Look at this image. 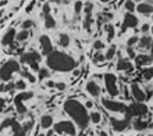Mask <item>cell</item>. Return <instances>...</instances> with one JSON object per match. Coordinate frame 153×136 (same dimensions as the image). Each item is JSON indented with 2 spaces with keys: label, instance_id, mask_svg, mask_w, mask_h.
<instances>
[{
  "label": "cell",
  "instance_id": "15",
  "mask_svg": "<svg viewBox=\"0 0 153 136\" xmlns=\"http://www.w3.org/2000/svg\"><path fill=\"white\" fill-rule=\"evenodd\" d=\"M86 90H88V93L91 95V96L97 97L99 95H100V88H99L96 82H93V81H91V82L86 84Z\"/></svg>",
  "mask_w": 153,
  "mask_h": 136
},
{
  "label": "cell",
  "instance_id": "26",
  "mask_svg": "<svg viewBox=\"0 0 153 136\" xmlns=\"http://www.w3.org/2000/svg\"><path fill=\"white\" fill-rule=\"evenodd\" d=\"M106 31H107V39L111 40L114 38V27L111 24H107L106 25Z\"/></svg>",
  "mask_w": 153,
  "mask_h": 136
},
{
  "label": "cell",
  "instance_id": "47",
  "mask_svg": "<svg viewBox=\"0 0 153 136\" xmlns=\"http://www.w3.org/2000/svg\"><path fill=\"white\" fill-rule=\"evenodd\" d=\"M1 16H3V11H1V10H0V17H1Z\"/></svg>",
  "mask_w": 153,
  "mask_h": 136
},
{
  "label": "cell",
  "instance_id": "33",
  "mask_svg": "<svg viewBox=\"0 0 153 136\" xmlns=\"http://www.w3.org/2000/svg\"><path fill=\"white\" fill-rule=\"evenodd\" d=\"M138 42H139V39H138V36H132V38H129L128 39V46H134V44H137Z\"/></svg>",
  "mask_w": 153,
  "mask_h": 136
},
{
  "label": "cell",
  "instance_id": "3",
  "mask_svg": "<svg viewBox=\"0 0 153 136\" xmlns=\"http://www.w3.org/2000/svg\"><path fill=\"white\" fill-rule=\"evenodd\" d=\"M18 71H20V64H18L16 60L7 61L3 67L0 68V79H3V81L11 79L13 74H14V72H18Z\"/></svg>",
  "mask_w": 153,
  "mask_h": 136
},
{
  "label": "cell",
  "instance_id": "13",
  "mask_svg": "<svg viewBox=\"0 0 153 136\" xmlns=\"http://www.w3.org/2000/svg\"><path fill=\"white\" fill-rule=\"evenodd\" d=\"M131 92H132L134 99H135L137 101H139V103H143V101L146 100L145 93H143V90L138 86V84H132V85H131Z\"/></svg>",
  "mask_w": 153,
  "mask_h": 136
},
{
  "label": "cell",
  "instance_id": "32",
  "mask_svg": "<svg viewBox=\"0 0 153 136\" xmlns=\"http://www.w3.org/2000/svg\"><path fill=\"white\" fill-rule=\"evenodd\" d=\"M74 10H75L76 14H79L81 10H82V1L81 0H78V1H75V6H74Z\"/></svg>",
  "mask_w": 153,
  "mask_h": 136
},
{
  "label": "cell",
  "instance_id": "25",
  "mask_svg": "<svg viewBox=\"0 0 153 136\" xmlns=\"http://www.w3.org/2000/svg\"><path fill=\"white\" fill-rule=\"evenodd\" d=\"M116 52H117V47H116V46H110V49L107 50V53H106L105 57L107 58V60H111V58L116 56Z\"/></svg>",
  "mask_w": 153,
  "mask_h": 136
},
{
  "label": "cell",
  "instance_id": "50",
  "mask_svg": "<svg viewBox=\"0 0 153 136\" xmlns=\"http://www.w3.org/2000/svg\"><path fill=\"white\" fill-rule=\"evenodd\" d=\"M148 136H153V135H148Z\"/></svg>",
  "mask_w": 153,
  "mask_h": 136
},
{
  "label": "cell",
  "instance_id": "38",
  "mask_svg": "<svg viewBox=\"0 0 153 136\" xmlns=\"http://www.w3.org/2000/svg\"><path fill=\"white\" fill-rule=\"evenodd\" d=\"M93 47L96 49H103V42H100V40H96V42H95V43H93Z\"/></svg>",
  "mask_w": 153,
  "mask_h": 136
},
{
  "label": "cell",
  "instance_id": "8",
  "mask_svg": "<svg viewBox=\"0 0 153 136\" xmlns=\"http://www.w3.org/2000/svg\"><path fill=\"white\" fill-rule=\"evenodd\" d=\"M103 106H105L107 110L110 111H114V112H125L127 111V107H125L123 103L120 101H114V100H107V99H103L102 100Z\"/></svg>",
  "mask_w": 153,
  "mask_h": 136
},
{
  "label": "cell",
  "instance_id": "23",
  "mask_svg": "<svg viewBox=\"0 0 153 136\" xmlns=\"http://www.w3.org/2000/svg\"><path fill=\"white\" fill-rule=\"evenodd\" d=\"M45 25H46V28L48 29H52V28L56 27V21H54V18H53L50 14L45 16Z\"/></svg>",
  "mask_w": 153,
  "mask_h": 136
},
{
  "label": "cell",
  "instance_id": "14",
  "mask_svg": "<svg viewBox=\"0 0 153 136\" xmlns=\"http://www.w3.org/2000/svg\"><path fill=\"white\" fill-rule=\"evenodd\" d=\"M111 125H113V128L116 129L117 132H121V131H124V129L128 128V122L129 120H116V118H111Z\"/></svg>",
  "mask_w": 153,
  "mask_h": 136
},
{
  "label": "cell",
  "instance_id": "2",
  "mask_svg": "<svg viewBox=\"0 0 153 136\" xmlns=\"http://www.w3.org/2000/svg\"><path fill=\"white\" fill-rule=\"evenodd\" d=\"M64 111L71 117V120L81 129L88 128L91 118H89V114L84 104H81L79 101H76V100H68V101H65V104H64Z\"/></svg>",
  "mask_w": 153,
  "mask_h": 136
},
{
  "label": "cell",
  "instance_id": "48",
  "mask_svg": "<svg viewBox=\"0 0 153 136\" xmlns=\"http://www.w3.org/2000/svg\"><path fill=\"white\" fill-rule=\"evenodd\" d=\"M134 1H141V0H134Z\"/></svg>",
  "mask_w": 153,
  "mask_h": 136
},
{
  "label": "cell",
  "instance_id": "31",
  "mask_svg": "<svg viewBox=\"0 0 153 136\" xmlns=\"http://www.w3.org/2000/svg\"><path fill=\"white\" fill-rule=\"evenodd\" d=\"M143 76H145V79H152L153 78V68L146 69V71L143 72Z\"/></svg>",
  "mask_w": 153,
  "mask_h": 136
},
{
  "label": "cell",
  "instance_id": "17",
  "mask_svg": "<svg viewBox=\"0 0 153 136\" xmlns=\"http://www.w3.org/2000/svg\"><path fill=\"white\" fill-rule=\"evenodd\" d=\"M153 60L152 56H146V54H138L137 57H135V61H137V65H148L150 64Z\"/></svg>",
  "mask_w": 153,
  "mask_h": 136
},
{
  "label": "cell",
  "instance_id": "21",
  "mask_svg": "<svg viewBox=\"0 0 153 136\" xmlns=\"http://www.w3.org/2000/svg\"><path fill=\"white\" fill-rule=\"evenodd\" d=\"M132 126L137 129V131H142V129H146L149 125H148V122H146V121H142V118H137V120L134 121Z\"/></svg>",
  "mask_w": 153,
  "mask_h": 136
},
{
  "label": "cell",
  "instance_id": "30",
  "mask_svg": "<svg viewBox=\"0 0 153 136\" xmlns=\"http://www.w3.org/2000/svg\"><path fill=\"white\" fill-rule=\"evenodd\" d=\"M106 57L103 56V54H99V53H97V54H95V56H93V63H102V61L105 60Z\"/></svg>",
  "mask_w": 153,
  "mask_h": 136
},
{
  "label": "cell",
  "instance_id": "9",
  "mask_svg": "<svg viewBox=\"0 0 153 136\" xmlns=\"http://www.w3.org/2000/svg\"><path fill=\"white\" fill-rule=\"evenodd\" d=\"M6 126H11L13 131H14V136H27L25 135V131L22 126H20V124L18 122H16L14 120H6L3 122V125H1V128H6Z\"/></svg>",
  "mask_w": 153,
  "mask_h": 136
},
{
  "label": "cell",
  "instance_id": "41",
  "mask_svg": "<svg viewBox=\"0 0 153 136\" xmlns=\"http://www.w3.org/2000/svg\"><path fill=\"white\" fill-rule=\"evenodd\" d=\"M149 29H150L149 25H148V24H143V25H142V29H141V31H142L143 33H146L148 31H149Z\"/></svg>",
  "mask_w": 153,
  "mask_h": 136
},
{
  "label": "cell",
  "instance_id": "10",
  "mask_svg": "<svg viewBox=\"0 0 153 136\" xmlns=\"http://www.w3.org/2000/svg\"><path fill=\"white\" fill-rule=\"evenodd\" d=\"M138 25V18L134 14H131V13H125L124 16V21H123V28H121V31L124 32L125 29L128 28H135Z\"/></svg>",
  "mask_w": 153,
  "mask_h": 136
},
{
  "label": "cell",
  "instance_id": "34",
  "mask_svg": "<svg viewBox=\"0 0 153 136\" xmlns=\"http://www.w3.org/2000/svg\"><path fill=\"white\" fill-rule=\"evenodd\" d=\"M32 25H33V21H32V20H27V21H24V24H22V28L28 31V28H31Z\"/></svg>",
  "mask_w": 153,
  "mask_h": 136
},
{
  "label": "cell",
  "instance_id": "7",
  "mask_svg": "<svg viewBox=\"0 0 153 136\" xmlns=\"http://www.w3.org/2000/svg\"><path fill=\"white\" fill-rule=\"evenodd\" d=\"M117 78L113 74H105V84H106V89L109 92L110 96H117L118 95V89H117Z\"/></svg>",
  "mask_w": 153,
  "mask_h": 136
},
{
  "label": "cell",
  "instance_id": "37",
  "mask_svg": "<svg viewBox=\"0 0 153 136\" xmlns=\"http://www.w3.org/2000/svg\"><path fill=\"white\" fill-rule=\"evenodd\" d=\"M16 88H17V89H21V90H24V89H25V82H24L22 79H20V81H18V82L16 84Z\"/></svg>",
  "mask_w": 153,
  "mask_h": 136
},
{
  "label": "cell",
  "instance_id": "4",
  "mask_svg": "<svg viewBox=\"0 0 153 136\" xmlns=\"http://www.w3.org/2000/svg\"><path fill=\"white\" fill-rule=\"evenodd\" d=\"M125 114H127V120H129L131 117H143L148 114V107H146L143 103H134L131 104L129 107H127V111H125Z\"/></svg>",
  "mask_w": 153,
  "mask_h": 136
},
{
  "label": "cell",
  "instance_id": "43",
  "mask_svg": "<svg viewBox=\"0 0 153 136\" xmlns=\"http://www.w3.org/2000/svg\"><path fill=\"white\" fill-rule=\"evenodd\" d=\"M49 86V88H53V86H56V85H54V82H53V81H48V84H46Z\"/></svg>",
  "mask_w": 153,
  "mask_h": 136
},
{
  "label": "cell",
  "instance_id": "24",
  "mask_svg": "<svg viewBox=\"0 0 153 136\" xmlns=\"http://www.w3.org/2000/svg\"><path fill=\"white\" fill-rule=\"evenodd\" d=\"M59 44L63 46V47H67L70 44V36L65 35V33H61L60 38H59Z\"/></svg>",
  "mask_w": 153,
  "mask_h": 136
},
{
  "label": "cell",
  "instance_id": "20",
  "mask_svg": "<svg viewBox=\"0 0 153 136\" xmlns=\"http://www.w3.org/2000/svg\"><path fill=\"white\" fill-rule=\"evenodd\" d=\"M53 125V117L52 115H43L40 118V126L45 129H49Z\"/></svg>",
  "mask_w": 153,
  "mask_h": 136
},
{
  "label": "cell",
  "instance_id": "22",
  "mask_svg": "<svg viewBox=\"0 0 153 136\" xmlns=\"http://www.w3.org/2000/svg\"><path fill=\"white\" fill-rule=\"evenodd\" d=\"M138 44H139V47H141V49L150 47V44H152V38H150V36H143V38H141V39H139Z\"/></svg>",
  "mask_w": 153,
  "mask_h": 136
},
{
  "label": "cell",
  "instance_id": "16",
  "mask_svg": "<svg viewBox=\"0 0 153 136\" xmlns=\"http://www.w3.org/2000/svg\"><path fill=\"white\" fill-rule=\"evenodd\" d=\"M17 36V32H16V29L11 28V29H8L7 32H6V35L3 36V39H1V43L4 44V46H7V44H11L13 43V40H14V38Z\"/></svg>",
  "mask_w": 153,
  "mask_h": 136
},
{
  "label": "cell",
  "instance_id": "12",
  "mask_svg": "<svg viewBox=\"0 0 153 136\" xmlns=\"http://www.w3.org/2000/svg\"><path fill=\"white\" fill-rule=\"evenodd\" d=\"M33 95L32 93H21V95H18V96L16 97V106H17V110L21 112V114H24L25 112V107H24V104H22V101L24 100H27V99H31Z\"/></svg>",
  "mask_w": 153,
  "mask_h": 136
},
{
  "label": "cell",
  "instance_id": "29",
  "mask_svg": "<svg viewBox=\"0 0 153 136\" xmlns=\"http://www.w3.org/2000/svg\"><path fill=\"white\" fill-rule=\"evenodd\" d=\"M125 8H127V11L128 13H132L137 7H135V3H134V1H131V0H125Z\"/></svg>",
  "mask_w": 153,
  "mask_h": 136
},
{
  "label": "cell",
  "instance_id": "11",
  "mask_svg": "<svg viewBox=\"0 0 153 136\" xmlns=\"http://www.w3.org/2000/svg\"><path fill=\"white\" fill-rule=\"evenodd\" d=\"M39 42H40V47H42V53L43 54H50L53 52V44H52V40L49 38L48 35H42L39 38Z\"/></svg>",
  "mask_w": 153,
  "mask_h": 136
},
{
  "label": "cell",
  "instance_id": "27",
  "mask_svg": "<svg viewBox=\"0 0 153 136\" xmlns=\"http://www.w3.org/2000/svg\"><path fill=\"white\" fill-rule=\"evenodd\" d=\"M28 36H29V32L27 31V29H24V31H21L20 33H17V39L20 40V42H22V40H27L28 39Z\"/></svg>",
  "mask_w": 153,
  "mask_h": 136
},
{
  "label": "cell",
  "instance_id": "28",
  "mask_svg": "<svg viewBox=\"0 0 153 136\" xmlns=\"http://www.w3.org/2000/svg\"><path fill=\"white\" fill-rule=\"evenodd\" d=\"M89 118H91V121H92L93 124H97V122H100V112H91V115H89Z\"/></svg>",
  "mask_w": 153,
  "mask_h": 136
},
{
  "label": "cell",
  "instance_id": "51",
  "mask_svg": "<svg viewBox=\"0 0 153 136\" xmlns=\"http://www.w3.org/2000/svg\"><path fill=\"white\" fill-rule=\"evenodd\" d=\"M40 1H45V0H40Z\"/></svg>",
  "mask_w": 153,
  "mask_h": 136
},
{
  "label": "cell",
  "instance_id": "19",
  "mask_svg": "<svg viewBox=\"0 0 153 136\" xmlns=\"http://www.w3.org/2000/svg\"><path fill=\"white\" fill-rule=\"evenodd\" d=\"M137 10L138 13H141L143 16H149L150 13H153V7L148 3H141L139 6H137Z\"/></svg>",
  "mask_w": 153,
  "mask_h": 136
},
{
  "label": "cell",
  "instance_id": "42",
  "mask_svg": "<svg viewBox=\"0 0 153 136\" xmlns=\"http://www.w3.org/2000/svg\"><path fill=\"white\" fill-rule=\"evenodd\" d=\"M85 107H86V108H92V107H93V103H92V101H86Z\"/></svg>",
  "mask_w": 153,
  "mask_h": 136
},
{
  "label": "cell",
  "instance_id": "6",
  "mask_svg": "<svg viewBox=\"0 0 153 136\" xmlns=\"http://www.w3.org/2000/svg\"><path fill=\"white\" fill-rule=\"evenodd\" d=\"M54 131L57 133H67V135H75V126L71 121H61L54 125Z\"/></svg>",
  "mask_w": 153,
  "mask_h": 136
},
{
  "label": "cell",
  "instance_id": "1",
  "mask_svg": "<svg viewBox=\"0 0 153 136\" xmlns=\"http://www.w3.org/2000/svg\"><path fill=\"white\" fill-rule=\"evenodd\" d=\"M46 64L49 68H52L53 71H60V72H70L75 68V60L71 56L65 54L63 52H57L53 50L50 54H48L46 58Z\"/></svg>",
  "mask_w": 153,
  "mask_h": 136
},
{
  "label": "cell",
  "instance_id": "44",
  "mask_svg": "<svg viewBox=\"0 0 153 136\" xmlns=\"http://www.w3.org/2000/svg\"><path fill=\"white\" fill-rule=\"evenodd\" d=\"M56 86H57L59 89H64V88H65V85H64V84H57Z\"/></svg>",
  "mask_w": 153,
  "mask_h": 136
},
{
  "label": "cell",
  "instance_id": "5",
  "mask_svg": "<svg viewBox=\"0 0 153 136\" xmlns=\"http://www.w3.org/2000/svg\"><path fill=\"white\" fill-rule=\"evenodd\" d=\"M21 61H22V63H27L28 65H31V68H32V69L38 71V69H39V65H38V63L40 61V56L36 52L25 53L24 56L21 57Z\"/></svg>",
  "mask_w": 153,
  "mask_h": 136
},
{
  "label": "cell",
  "instance_id": "45",
  "mask_svg": "<svg viewBox=\"0 0 153 136\" xmlns=\"http://www.w3.org/2000/svg\"><path fill=\"white\" fill-rule=\"evenodd\" d=\"M150 52H152V57H153V40H152V44H150Z\"/></svg>",
  "mask_w": 153,
  "mask_h": 136
},
{
  "label": "cell",
  "instance_id": "40",
  "mask_svg": "<svg viewBox=\"0 0 153 136\" xmlns=\"http://www.w3.org/2000/svg\"><path fill=\"white\" fill-rule=\"evenodd\" d=\"M22 128H24L25 132H27V131H29V129L32 128V121H29V122H27V124H25L24 126H22Z\"/></svg>",
  "mask_w": 153,
  "mask_h": 136
},
{
  "label": "cell",
  "instance_id": "49",
  "mask_svg": "<svg viewBox=\"0 0 153 136\" xmlns=\"http://www.w3.org/2000/svg\"><path fill=\"white\" fill-rule=\"evenodd\" d=\"M152 33H153V27H152Z\"/></svg>",
  "mask_w": 153,
  "mask_h": 136
},
{
  "label": "cell",
  "instance_id": "39",
  "mask_svg": "<svg viewBox=\"0 0 153 136\" xmlns=\"http://www.w3.org/2000/svg\"><path fill=\"white\" fill-rule=\"evenodd\" d=\"M48 14H50V6H49V4H45L43 6V16H48Z\"/></svg>",
  "mask_w": 153,
  "mask_h": 136
},
{
  "label": "cell",
  "instance_id": "46",
  "mask_svg": "<svg viewBox=\"0 0 153 136\" xmlns=\"http://www.w3.org/2000/svg\"><path fill=\"white\" fill-rule=\"evenodd\" d=\"M100 1H103V3H109V1H111V0H100Z\"/></svg>",
  "mask_w": 153,
  "mask_h": 136
},
{
  "label": "cell",
  "instance_id": "35",
  "mask_svg": "<svg viewBox=\"0 0 153 136\" xmlns=\"http://www.w3.org/2000/svg\"><path fill=\"white\" fill-rule=\"evenodd\" d=\"M127 53H128V56L131 57V58H135V57H137V54H135V52H134V49L131 47V46L127 47Z\"/></svg>",
  "mask_w": 153,
  "mask_h": 136
},
{
  "label": "cell",
  "instance_id": "18",
  "mask_svg": "<svg viewBox=\"0 0 153 136\" xmlns=\"http://www.w3.org/2000/svg\"><path fill=\"white\" fill-rule=\"evenodd\" d=\"M117 69H120V71H132V64L125 58H120L118 63H117Z\"/></svg>",
  "mask_w": 153,
  "mask_h": 136
},
{
  "label": "cell",
  "instance_id": "36",
  "mask_svg": "<svg viewBox=\"0 0 153 136\" xmlns=\"http://www.w3.org/2000/svg\"><path fill=\"white\" fill-rule=\"evenodd\" d=\"M46 76H49V71H48V69H45V68H43V69H40V71H39V78H40V79H43V78H46Z\"/></svg>",
  "mask_w": 153,
  "mask_h": 136
}]
</instances>
